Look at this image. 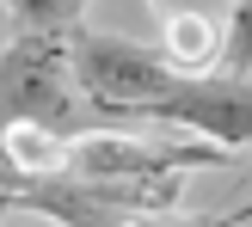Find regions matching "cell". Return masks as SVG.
Listing matches in <instances>:
<instances>
[{"label": "cell", "mask_w": 252, "mask_h": 227, "mask_svg": "<svg viewBox=\"0 0 252 227\" xmlns=\"http://www.w3.org/2000/svg\"><path fill=\"white\" fill-rule=\"evenodd\" d=\"M68 56L86 105L105 117H148L166 92H179V80H191L166 61V49H148L117 31H86V25L68 31Z\"/></svg>", "instance_id": "obj_1"}, {"label": "cell", "mask_w": 252, "mask_h": 227, "mask_svg": "<svg viewBox=\"0 0 252 227\" xmlns=\"http://www.w3.org/2000/svg\"><path fill=\"white\" fill-rule=\"evenodd\" d=\"M86 92L74 80L68 37L19 31L0 56V129L6 123H43L62 135H86Z\"/></svg>", "instance_id": "obj_2"}, {"label": "cell", "mask_w": 252, "mask_h": 227, "mask_svg": "<svg viewBox=\"0 0 252 227\" xmlns=\"http://www.w3.org/2000/svg\"><path fill=\"white\" fill-rule=\"evenodd\" d=\"M148 117L179 123V129L240 154V147H252V80L246 74H197V80H179V92H166Z\"/></svg>", "instance_id": "obj_3"}, {"label": "cell", "mask_w": 252, "mask_h": 227, "mask_svg": "<svg viewBox=\"0 0 252 227\" xmlns=\"http://www.w3.org/2000/svg\"><path fill=\"white\" fill-rule=\"evenodd\" d=\"M6 203L31 209V215H49L56 227H142V215H154L129 184H93V178H74V172L12 184Z\"/></svg>", "instance_id": "obj_4"}, {"label": "cell", "mask_w": 252, "mask_h": 227, "mask_svg": "<svg viewBox=\"0 0 252 227\" xmlns=\"http://www.w3.org/2000/svg\"><path fill=\"white\" fill-rule=\"evenodd\" d=\"M74 160V135L43 129V123H6L0 129V166L12 184H37V178H62Z\"/></svg>", "instance_id": "obj_5"}, {"label": "cell", "mask_w": 252, "mask_h": 227, "mask_svg": "<svg viewBox=\"0 0 252 227\" xmlns=\"http://www.w3.org/2000/svg\"><path fill=\"white\" fill-rule=\"evenodd\" d=\"M166 61L179 74H209L228 61V12H185V19H166Z\"/></svg>", "instance_id": "obj_6"}, {"label": "cell", "mask_w": 252, "mask_h": 227, "mask_svg": "<svg viewBox=\"0 0 252 227\" xmlns=\"http://www.w3.org/2000/svg\"><path fill=\"white\" fill-rule=\"evenodd\" d=\"M12 19H19V31H37V37H68L80 31V12L86 0H6Z\"/></svg>", "instance_id": "obj_7"}, {"label": "cell", "mask_w": 252, "mask_h": 227, "mask_svg": "<svg viewBox=\"0 0 252 227\" xmlns=\"http://www.w3.org/2000/svg\"><path fill=\"white\" fill-rule=\"evenodd\" d=\"M228 74H252V0H228Z\"/></svg>", "instance_id": "obj_8"}, {"label": "cell", "mask_w": 252, "mask_h": 227, "mask_svg": "<svg viewBox=\"0 0 252 227\" xmlns=\"http://www.w3.org/2000/svg\"><path fill=\"white\" fill-rule=\"evenodd\" d=\"M240 221H252V203H240V209H216V215H160L154 227H240Z\"/></svg>", "instance_id": "obj_9"}, {"label": "cell", "mask_w": 252, "mask_h": 227, "mask_svg": "<svg viewBox=\"0 0 252 227\" xmlns=\"http://www.w3.org/2000/svg\"><path fill=\"white\" fill-rule=\"evenodd\" d=\"M154 6V19H185V12H228V0H148Z\"/></svg>", "instance_id": "obj_10"}, {"label": "cell", "mask_w": 252, "mask_h": 227, "mask_svg": "<svg viewBox=\"0 0 252 227\" xmlns=\"http://www.w3.org/2000/svg\"><path fill=\"white\" fill-rule=\"evenodd\" d=\"M6 209H12V203H6V191H0V215H6Z\"/></svg>", "instance_id": "obj_11"}]
</instances>
